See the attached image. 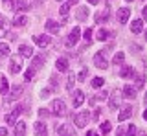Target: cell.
<instances>
[{
  "mask_svg": "<svg viewBox=\"0 0 147 136\" xmlns=\"http://www.w3.org/2000/svg\"><path fill=\"white\" fill-rule=\"evenodd\" d=\"M94 65L98 66L99 70H107V68H109V61H107V57H105L103 52H98L94 55Z\"/></svg>",
  "mask_w": 147,
  "mask_h": 136,
  "instance_id": "cell-1",
  "label": "cell"
},
{
  "mask_svg": "<svg viewBox=\"0 0 147 136\" xmlns=\"http://www.w3.org/2000/svg\"><path fill=\"white\" fill-rule=\"evenodd\" d=\"M66 107H64V101L63 99H53L52 101V114L53 116H63Z\"/></svg>",
  "mask_w": 147,
  "mask_h": 136,
  "instance_id": "cell-2",
  "label": "cell"
},
{
  "mask_svg": "<svg viewBox=\"0 0 147 136\" xmlns=\"http://www.w3.org/2000/svg\"><path fill=\"white\" fill-rule=\"evenodd\" d=\"M88 116H90V114L85 110V112H79V114H74L72 118H74V123H76L77 127H81V129H83V127L88 123Z\"/></svg>",
  "mask_w": 147,
  "mask_h": 136,
  "instance_id": "cell-3",
  "label": "cell"
},
{
  "mask_svg": "<svg viewBox=\"0 0 147 136\" xmlns=\"http://www.w3.org/2000/svg\"><path fill=\"white\" fill-rule=\"evenodd\" d=\"M79 37H81V30L74 28L70 31V35H68V39H66V46H76V44L79 42Z\"/></svg>",
  "mask_w": 147,
  "mask_h": 136,
  "instance_id": "cell-4",
  "label": "cell"
},
{
  "mask_svg": "<svg viewBox=\"0 0 147 136\" xmlns=\"http://www.w3.org/2000/svg\"><path fill=\"white\" fill-rule=\"evenodd\" d=\"M119 99H121V94H119L118 90H112V94H110V103H109L110 110H116V108H118V105L121 103Z\"/></svg>",
  "mask_w": 147,
  "mask_h": 136,
  "instance_id": "cell-5",
  "label": "cell"
},
{
  "mask_svg": "<svg viewBox=\"0 0 147 136\" xmlns=\"http://www.w3.org/2000/svg\"><path fill=\"white\" fill-rule=\"evenodd\" d=\"M55 131H57L59 136H76V133L70 129V125L63 123V125H55Z\"/></svg>",
  "mask_w": 147,
  "mask_h": 136,
  "instance_id": "cell-6",
  "label": "cell"
},
{
  "mask_svg": "<svg viewBox=\"0 0 147 136\" xmlns=\"http://www.w3.org/2000/svg\"><path fill=\"white\" fill-rule=\"evenodd\" d=\"M20 94H22V87H20V85H15V87L11 88V92H9V96H7V99H6V101H7V103H11V101H17V99L20 98Z\"/></svg>",
  "mask_w": 147,
  "mask_h": 136,
  "instance_id": "cell-7",
  "label": "cell"
},
{
  "mask_svg": "<svg viewBox=\"0 0 147 136\" xmlns=\"http://www.w3.org/2000/svg\"><path fill=\"white\" fill-rule=\"evenodd\" d=\"M20 112H22V107H20V105H17V107H15V110L9 112V114L6 116L7 125H15V121H17V118H18V114H20Z\"/></svg>",
  "mask_w": 147,
  "mask_h": 136,
  "instance_id": "cell-8",
  "label": "cell"
},
{
  "mask_svg": "<svg viewBox=\"0 0 147 136\" xmlns=\"http://www.w3.org/2000/svg\"><path fill=\"white\" fill-rule=\"evenodd\" d=\"M44 63H46V57L42 55V53H40V55H35L33 59H31V66H30V68H33V70H39V68L42 66Z\"/></svg>",
  "mask_w": 147,
  "mask_h": 136,
  "instance_id": "cell-9",
  "label": "cell"
},
{
  "mask_svg": "<svg viewBox=\"0 0 147 136\" xmlns=\"http://www.w3.org/2000/svg\"><path fill=\"white\" fill-rule=\"evenodd\" d=\"M33 40L37 44H39L40 48H46V46H50V42H52V39L48 37V35H37V37H33Z\"/></svg>",
  "mask_w": 147,
  "mask_h": 136,
  "instance_id": "cell-10",
  "label": "cell"
},
{
  "mask_svg": "<svg viewBox=\"0 0 147 136\" xmlns=\"http://www.w3.org/2000/svg\"><path fill=\"white\" fill-rule=\"evenodd\" d=\"M132 110H134V108H132V105H125V107L121 108V112L118 114V120H119V121H125L127 118L132 114Z\"/></svg>",
  "mask_w": 147,
  "mask_h": 136,
  "instance_id": "cell-11",
  "label": "cell"
},
{
  "mask_svg": "<svg viewBox=\"0 0 147 136\" xmlns=\"http://www.w3.org/2000/svg\"><path fill=\"white\" fill-rule=\"evenodd\" d=\"M74 94V101H72V105L74 107H81L83 105V101H85V94L81 92V90H76V92H72Z\"/></svg>",
  "mask_w": 147,
  "mask_h": 136,
  "instance_id": "cell-12",
  "label": "cell"
},
{
  "mask_svg": "<svg viewBox=\"0 0 147 136\" xmlns=\"http://www.w3.org/2000/svg\"><path fill=\"white\" fill-rule=\"evenodd\" d=\"M129 17H131V11H129L127 7H121V9L118 11V22L119 24H125V22L129 20Z\"/></svg>",
  "mask_w": 147,
  "mask_h": 136,
  "instance_id": "cell-13",
  "label": "cell"
},
{
  "mask_svg": "<svg viewBox=\"0 0 147 136\" xmlns=\"http://www.w3.org/2000/svg\"><path fill=\"white\" fill-rule=\"evenodd\" d=\"M109 11H110V7H109V4H107V6H105V9L96 15V22H98V24H101V22H107L109 20Z\"/></svg>",
  "mask_w": 147,
  "mask_h": 136,
  "instance_id": "cell-14",
  "label": "cell"
},
{
  "mask_svg": "<svg viewBox=\"0 0 147 136\" xmlns=\"http://www.w3.org/2000/svg\"><path fill=\"white\" fill-rule=\"evenodd\" d=\"M59 30H61V26L55 20H52V19L46 20V31H48V33H59Z\"/></svg>",
  "mask_w": 147,
  "mask_h": 136,
  "instance_id": "cell-15",
  "label": "cell"
},
{
  "mask_svg": "<svg viewBox=\"0 0 147 136\" xmlns=\"http://www.w3.org/2000/svg\"><path fill=\"white\" fill-rule=\"evenodd\" d=\"M30 9V4H28V0H17L15 2V11L17 13H24Z\"/></svg>",
  "mask_w": 147,
  "mask_h": 136,
  "instance_id": "cell-16",
  "label": "cell"
},
{
  "mask_svg": "<svg viewBox=\"0 0 147 136\" xmlns=\"http://www.w3.org/2000/svg\"><path fill=\"white\" fill-rule=\"evenodd\" d=\"M18 53H20L22 57H31L33 55V48L28 46V44H20V46H18Z\"/></svg>",
  "mask_w": 147,
  "mask_h": 136,
  "instance_id": "cell-17",
  "label": "cell"
},
{
  "mask_svg": "<svg viewBox=\"0 0 147 136\" xmlns=\"http://www.w3.org/2000/svg\"><path fill=\"white\" fill-rule=\"evenodd\" d=\"M119 77H123V79L134 77V68H132V66H123L121 72H119Z\"/></svg>",
  "mask_w": 147,
  "mask_h": 136,
  "instance_id": "cell-18",
  "label": "cell"
},
{
  "mask_svg": "<svg viewBox=\"0 0 147 136\" xmlns=\"http://www.w3.org/2000/svg\"><path fill=\"white\" fill-rule=\"evenodd\" d=\"M55 66H57L59 72H66L68 70V57H59L57 63H55Z\"/></svg>",
  "mask_w": 147,
  "mask_h": 136,
  "instance_id": "cell-19",
  "label": "cell"
},
{
  "mask_svg": "<svg viewBox=\"0 0 147 136\" xmlns=\"http://www.w3.org/2000/svg\"><path fill=\"white\" fill-rule=\"evenodd\" d=\"M7 31H9V22L0 15V37H6Z\"/></svg>",
  "mask_w": 147,
  "mask_h": 136,
  "instance_id": "cell-20",
  "label": "cell"
},
{
  "mask_svg": "<svg viewBox=\"0 0 147 136\" xmlns=\"http://www.w3.org/2000/svg\"><path fill=\"white\" fill-rule=\"evenodd\" d=\"M33 129H35L37 136H46V133H48V129H46V125L42 123V121H37V123L33 125Z\"/></svg>",
  "mask_w": 147,
  "mask_h": 136,
  "instance_id": "cell-21",
  "label": "cell"
},
{
  "mask_svg": "<svg viewBox=\"0 0 147 136\" xmlns=\"http://www.w3.org/2000/svg\"><path fill=\"white\" fill-rule=\"evenodd\" d=\"M123 96H125L127 99H134V98H136V88H132L131 85L123 87Z\"/></svg>",
  "mask_w": 147,
  "mask_h": 136,
  "instance_id": "cell-22",
  "label": "cell"
},
{
  "mask_svg": "<svg viewBox=\"0 0 147 136\" xmlns=\"http://www.w3.org/2000/svg\"><path fill=\"white\" fill-rule=\"evenodd\" d=\"M20 66H22V65H20V59H13L11 65H9V72L15 75V74H18V72H20Z\"/></svg>",
  "mask_w": 147,
  "mask_h": 136,
  "instance_id": "cell-23",
  "label": "cell"
},
{
  "mask_svg": "<svg viewBox=\"0 0 147 136\" xmlns=\"http://www.w3.org/2000/svg\"><path fill=\"white\" fill-rule=\"evenodd\" d=\"M76 17H77V20H86V17H88V7H86V6L79 7L77 13H76Z\"/></svg>",
  "mask_w": 147,
  "mask_h": 136,
  "instance_id": "cell-24",
  "label": "cell"
},
{
  "mask_svg": "<svg viewBox=\"0 0 147 136\" xmlns=\"http://www.w3.org/2000/svg\"><path fill=\"white\" fill-rule=\"evenodd\" d=\"M142 28H144V22L142 20H132V24H131V31L132 33H142Z\"/></svg>",
  "mask_w": 147,
  "mask_h": 136,
  "instance_id": "cell-25",
  "label": "cell"
},
{
  "mask_svg": "<svg viewBox=\"0 0 147 136\" xmlns=\"http://www.w3.org/2000/svg\"><path fill=\"white\" fill-rule=\"evenodd\" d=\"M15 134L17 136H26V123L18 121V123L15 125Z\"/></svg>",
  "mask_w": 147,
  "mask_h": 136,
  "instance_id": "cell-26",
  "label": "cell"
},
{
  "mask_svg": "<svg viewBox=\"0 0 147 136\" xmlns=\"http://www.w3.org/2000/svg\"><path fill=\"white\" fill-rule=\"evenodd\" d=\"M26 24H28L26 15H20V17H15V19H13V26H26Z\"/></svg>",
  "mask_w": 147,
  "mask_h": 136,
  "instance_id": "cell-27",
  "label": "cell"
},
{
  "mask_svg": "<svg viewBox=\"0 0 147 136\" xmlns=\"http://www.w3.org/2000/svg\"><path fill=\"white\" fill-rule=\"evenodd\" d=\"M9 90V85H7V79L4 75H0V94H7Z\"/></svg>",
  "mask_w": 147,
  "mask_h": 136,
  "instance_id": "cell-28",
  "label": "cell"
},
{
  "mask_svg": "<svg viewBox=\"0 0 147 136\" xmlns=\"http://www.w3.org/2000/svg\"><path fill=\"white\" fill-rule=\"evenodd\" d=\"M144 83H145V74H138L136 75V85H134V88H144Z\"/></svg>",
  "mask_w": 147,
  "mask_h": 136,
  "instance_id": "cell-29",
  "label": "cell"
},
{
  "mask_svg": "<svg viewBox=\"0 0 147 136\" xmlns=\"http://www.w3.org/2000/svg\"><path fill=\"white\" fill-rule=\"evenodd\" d=\"M2 4H4V9L15 11V0H2Z\"/></svg>",
  "mask_w": 147,
  "mask_h": 136,
  "instance_id": "cell-30",
  "label": "cell"
},
{
  "mask_svg": "<svg viewBox=\"0 0 147 136\" xmlns=\"http://www.w3.org/2000/svg\"><path fill=\"white\" fill-rule=\"evenodd\" d=\"M123 59H125V53H123V52H118L116 53V55H114V59H112V63H114V65H121V63H123Z\"/></svg>",
  "mask_w": 147,
  "mask_h": 136,
  "instance_id": "cell-31",
  "label": "cell"
},
{
  "mask_svg": "<svg viewBox=\"0 0 147 136\" xmlns=\"http://www.w3.org/2000/svg\"><path fill=\"white\" fill-rule=\"evenodd\" d=\"M103 83H105V81H103V77H94L90 85H92L94 88H101V87H103Z\"/></svg>",
  "mask_w": 147,
  "mask_h": 136,
  "instance_id": "cell-32",
  "label": "cell"
},
{
  "mask_svg": "<svg viewBox=\"0 0 147 136\" xmlns=\"http://www.w3.org/2000/svg\"><path fill=\"white\" fill-rule=\"evenodd\" d=\"M110 127H112V125H110V121H103V123H101V127H99V131H101L103 134H109V133H110Z\"/></svg>",
  "mask_w": 147,
  "mask_h": 136,
  "instance_id": "cell-33",
  "label": "cell"
},
{
  "mask_svg": "<svg viewBox=\"0 0 147 136\" xmlns=\"http://www.w3.org/2000/svg\"><path fill=\"white\" fill-rule=\"evenodd\" d=\"M96 37H98V40H107V37H109V31L105 30V28H101V30L98 31V35H96Z\"/></svg>",
  "mask_w": 147,
  "mask_h": 136,
  "instance_id": "cell-34",
  "label": "cell"
},
{
  "mask_svg": "<svg viewBox=\"0 0 147 136\" xmlns=\"http://www.w3.org/2000/svg\"><path fill=\"white\" fill-rule=\"evenodd\" d=\"M9 53V46L6 42H0V57H6Z\"/></svg>",
  "mask_w": 147,
  "mask_h": 136,
  "instance_id": "cell-35",
  "label": "cell"
},
{
  "mask_svg": "<svg viewBox=\"0 0 147 136\" xmlns=\"http://www.w3.org/2000/svg\"><path fill=\"white\" fill-rule=\"evenodd\" d=\"M70 7H72V6H70V2H64L63 6H61V11H59V13H61L63 17H66V15H68V11H70Z\"/></svg>",
  "mask_w": 147,
  "mask_h": 136,
  "instance_id": "cell-36",
  "label": "cell"
},
{
  "mask_svg": "<svg viewBox=\"0 0 147 136\" xmlns=\"http://www.w3.org/2000/svg\"><path fill=\"white\" fill-rule=\"evenodd\" d=\"M105 98H107V92L103 90V92H99L98 96H94V98H92V99H90V103H96V101H103Z\"/></svg>",
  "mask_w": 147,
  "mask_h": 136,
  "instance_id": "cell-37",
  "label": "cell"
},
{
  "mask_svg": "<svg viewBox=\"0 0 147 136\" xmlns=\"http://www.w3.org/2000/svg\"><path fill=\"white\" fill-rule=\"evenodd\" d=\"M74 83H76V77H74V75H70V77H68V83H66V90L68 92H74Z\"/></svg>",
  "mask_w": 147,
  "mask_h": 136,
  "instance_id": "cell-38",
  "label": "cell"
},
{
  "mask_svg": "<svg viewBox=\"0 0 147 136\" xmlns=\"http://www.w3.org/2000/svg\"><path fill=\"white\" fill-rule=\"evenodd\" d=\"M83 37H85L86 42H90V44H92V28H86V30H85V33H83Z\"/></svg>",
  "mask_w": 147,
  "mask_h": 136,
  "instance_id": "cell-39",
  "label": "cell"
},
{
  "mask_svg": "<svg viewBox=\"0 0 147 136\" xmlns=\"http://www.w3.org/2000/svg\"><path fill=\"white\" fill-rule=\"evenodd\" d=\"M33 75H35V70H33V68H28V72L24 74V77L30 81V79H33Z\"/></svg>",
  "mask_w": 147,
  "mask_h": 136,
  "instance_id": "cell-40",
  "label": "cell"
},
{
  "mask_svg": "<svg viewBox=\"0 0 147 136\" xmlns=\"http://www.w3.org/2000/svg\"><path fill=\"white\" fill-rule=\"evenodd\" d=\"M127 133H129V136H136V127L134 125H129L127 127Z\"/></svg>",
  "mask_w": 147,
  "mask_h": 136,
  "instance_id": "cell-41",
  "label": "cell"
},
{
  "mask_svg": "<svg viewBox=\"0 0 147 136\" xmlns=\"http://www.w3.org/2000/svg\"><path fill=\"white\" fill-rule=\"evenodd\" d=\"M118 136H129L127 129H123V127H118Z\"/></svg>",
  "mask_w": 147,
  "mask_h": 136,
  "instance_id": "cell-42",
  "label": "cell"
},
{
  "mask_svg": "<svg viewBox=\"0 0 147 136\" xmlns=\"http://www.w3.org/2000/svg\"><path fill=\"white\" fill-rule=\"evenodd\" d=\"M99 114H101V108H96V112H94V116H92V120L98 121V120H99Z\"/></svg>",
  "mask_w": 147,
  "mask_h": 136,
  "instance_id": "cell-43",
  "label": "cell"
},
{
  "mask_svg": "<svg viewBox=\"0 0 147 136\" xmlns=\"http://www.w3.org/2000/svg\"><path fill=\"white\" fill-rule=\"evenodd\" d=\"M48 114H50V110H46V108H40V110H39V116L40 118H46Z\"/></svg>",
  "mask_w": 147,
  "mask_h": 136,
  "instance_id": "cell-44",
  "label": "cell"
},
{
  "mask_svg": "<svg viewBox=\"0 0 147 136\" xmlns=\"http://www.w3.org/2000/svg\"><path fill=\"white\" fill-rule=\"evenodd\" d=\"M86 79V70H81V74H79V81H85Z\"/></svg>",
  "mask_w": 147,
  "mask_h": 136,
  "instance_id": "cell-45",
  "label": "cell"
},
{
  "mask_svg": "<svg viewBox=\"0 0 147 136\" xmlns=\"http://www.w3.org/2000/svg\"><path fill=\"white\" fill-rule=\"evenodd\" d=\"M0 136H7V129H6V127H0Z\"/></svg>",
  "mask_w": 147,
  "mask_h": 136,
  "instance_id": "cell-46",
  "label": "cell"
},
{
  "mask_svg": "<svg viewBox=\"0 0 147 136\" xmlns=\"http://www.w3.org/2000/svg\"><path fill=\"white\" fill-rule=\"evenodd\" d=\"M142 17H144V20H147V6L142 9Z\"/></svg>",
  "mask_w": 147,
  "mask_h": 136,
  "instance_id": "cell-47",
  "label": "cell"
},
{
  "mask_svg": "<svg viewBox=\"0 0 147 136\" xmlns=\"http://www.w3.org/2000/svg\"><path fill=\"white\" fill-rule=\"evenodd\" d=\"M86 136H98V134H96L94 131H88V133H86Z\"/></svg>",
  "mask_w": 147,
  "mask_h": 136,
  "instance_id": "cell-48",
  "label": "cell"
},
{
  "mask_svg": "<svg viewBox=\"0 0 147 136\" xmlns=\"http://www.w3.org/2000/svg\"><path fill=\"white\" fill-rule=\"evenodd\" d=\"M88 2L92 4V6H96V4H99V0H88Z\"/></svg>",
  "mask_w": 147,
  "mask_h": 136,
  "instance_id": "cell-49",
  "label": "cell"
},
{
  "mask_svg": "<svg viewBox=\"0 0 147 136\" xmlns=\"http://www.w3.org/2000/svg\"><path fill=\"white\" fill-rule=\"evenodd\" d=\"M68 2H70V6H74V4H77L79 0H68Z\"/></svg>",
  "mask_w": 147,
  "mask_h": 136,
  "instance_id": "cell-50",
  "label": "cell"
},
{
  "mask_svg": "<svg viewBox=\"0 0 147 136\" xmlns=\"http://www.w3.org/2000/svg\"><path fill=\"white\" fill-rule=\"evenodd\" d=\"M144 103H145V107H147V92H145V98H144Z\"/></svg>",
  "mask_w": 147,
  "mask_h": 136,
  "instance_id": "cell-51",
  "label": "cell"
},
{
  "mask_svg": "<svg viewBox=\"0 0 147 136\" xmlns=\"http://www.w3.org/2000/svg\"><path fill=\"white\" fill-rule=\"evenodd\" d=\"M144 120H145V121H147V110H145V112H144Z\"/></svg>",
  "mask_w": 147,
  "mask_h": 136,
  "instance_id": "cell-52",
  "label": "cell"
},
{
  "mask_svg": "<svg viewBox=\"0 0 147 136\" xmlns=\"http://www.w3.org/2000/svg\"><path fill=\"white\" fill-rule=\"evenodd\" d=\"M145 40H147V31H145Z\"/></svg>",
  "mask_w": 147,
  "mask_h": 136,
  "instance_id": "cell-53",
  "label": "cell"
},
{
  "mask_svg": "<svg viewBox=\"0 0 147 136\" xmlns=\"http://www.w3.org/2000/svg\"><path fill=\"white\" fill-rule=\"evenodd\" d=\"M125 2H132V0H125Z\"/></svg>",
  "mask_w": 147,
  "mask_h": 136,
  "instance_id": "cell-54",
  "label": "cell"
},
{
  "mask_svg": "<svg viewBox=\"0 0 147 136\" xmlns=\"http://www.w3.org/2000/svg\"><path fill=\"white\" fill-rule=\"evenodd\" d=\"M57 2H63V0H57Z\"/></svg>",
  "mask_w": 147,
  "mask_h": 136,
  "instance_id": "cell-55",
  "label": "cell"
},
{
  "mask_svg": "<svg viewBox=\"0 0 147 136\" xmlns=\"http://www.w3.org/2000/svg\"><path fill=\"white\" fill-rule=\"evenodd\" d=\"M142 136H147V134H142Z\"/></svg>",
  "mask_w": 147,
  "mask_h": 136,
  "instance_id": "cell-56",
  "label": "cell"
}]
</instances>
